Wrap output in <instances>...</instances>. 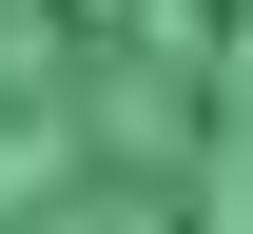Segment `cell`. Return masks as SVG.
<instances>
[{
  "mask_svg": "<svg viewBox=\"0 0 253 234\" xmlns=\"http://www.w3.org/2000/svg\"><path fill=\"white\" fill-rule=\"evenodd\" d=\"M0 234H253V0H0Z\"/></svg>",
  "mask_w": 253,
  "mask_h": 234,
  "instance_id": "1",
  "label": "cell"
}]
</instances>
